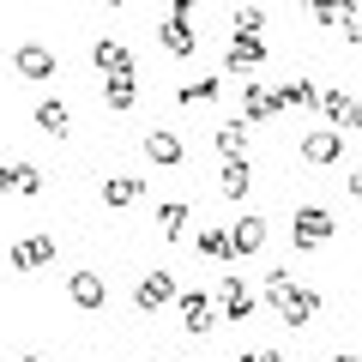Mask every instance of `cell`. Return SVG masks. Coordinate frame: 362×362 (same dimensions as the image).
Wrapping results in <instances>:
<instances>
[{
    "mask_svg": "<svg viewBox=\"0 0 362 362\" xmlns=\"http://www.w3.org/2000/svg\"><path fill=\"white\" fill-rule=\"evenodd\" d=\"M320 115L338 121V127H362V103L344 97V90H320Z\"/></svg>",
    "mask_w": 362,
    "mask_h": 362,
    "instance_id": "13",
    "label": "cell"
},
{
    "mask_svg": "<svg viewBox=\"0 0 362 362\" xmlns=\"http://www.w3.org/2000/svg\"><path fill=\"white\" fill-rule=\"evenodd\" d=\"M242 362H284V356H278V350H247Z\"/></svg>",
    "mask_w": 362,
    "mask_h": 362,
    "instance_id": "30",
    "label": "cell"
},
{
    "mask_svg": "<svg viewBox=\"0 0 362 362\" xmlns=\"http://www.w3.org/2000/svg\"><path fill=\"white\" fill-rule=\"evenodd\" d=\"M103 6H121V0H103Z\"/></svg>",
    "mask_w": 362,
    "mask_h": 362,
    "instance_id": "34",
    "label": "cell"
},
{
    "mask_svg": "<svg viewBox=\"0 0 362 362\" xmlns=\"http://www.w3.org/2000/svg\"><path fill=\"white\" fill-rule=\"evenodd\" d=\"M230 242H235V259L259 254V247H266V218H235L230 223Z\"/></svg>",
    "mask_w": 362,
    "mask_h": 362,
    "instance_id": "16",
    "label": "cell"
},
{
    "mask_svg": "<svg viewBox=\"0 0 362 362\" xmlns=\"http://www.w3.org/2000/svg\"><path fill=\"white\" fill-rule=\"evenodd\" d=\"M290 290H296V284H290V272H284V266H272V272H266V302L278 308V302H284Z\"/></svg>",
    "mask_w": 362,
    "mask_h": 362,
    "instance_id": "27",
    "label": "cell"
},
{
    "mask_svg": "<svg viewBox=\"0 0 362 362\" xmlns=\"http://www.w3.org/2000/svg\"><path fill=\"white\" fill-rule=\"evenodd\" d=\"M332 230H338V223L326 218L320 206H302L296 218H290V242H296V247H326V242H332Z\"/></svg>",
    "mask_w": 362,
    "mask_h": 362,
    "instance_id": "2",
    "label": "cell"
},
{
    "mask_svg": "<svg viewBox=\"0 0 362 362\" xmlns=\"http://www.w3.org/2000/svg\"><path fill=\"white\" fill-rule=\"evenodd\" d=\"M278 103L284 109H320V90H314V78H284V85H278Z\"/></svg>",
    "mask_w": 362,
    "mask_h": 362,
    "instance_id": "17",
    "label": "cell"
},
{
    "mask_svg": "<svg viewBox=\"0 0 362 362\" xmlns=\"http://www.w3.org/2000/svg\"><path fill=\"white\" fill-rule=\"evenodd\" d=\"M175 308H181V326L187 332H211V320H218V296H206V290H181Z\"/></svg>",
    "mask_w": 362,
    "mask_h": 362,
    "instance_id": "4",
    "label": "cell"
},
{
    "mask_svg": "<svg viewBox=\"0 0 362 362\" xmlns=\"http://www.w3.org/2000/svg\"><path fill=\"white\" fill-rule=\"evenodd\" d=\"M242 115H247V121H272V115H278V90L247 85V90H242Z\"/></svg>",
    "mask_w": 362,
    "mask_h": 362,
    "instance_id": "20",
    "label": "cell"
},
{
    "mask_svg": "<svg viewBox=\"0 0 362 362\" xmlns=\"http://www.w3.org/2000/svg\"><path fill=\"white\" fill-rule=\"evenodd\" d=\"M235 30H266V13H259V6H242V13H235Z\"/></svg>",
    "mask_w": 362,
    "mask_h": 362,
    "instance_id": "28",
    "label": "cell"
},
{
    "mask_svg": "<svg viewBox=\"0 0 362 362\" xmlns=\"http://www.w3.org/2000/svg\"><path fill=\"white\" fill-rule=\"evenodd\" d=\"M157 42H163V49H169V54H181V61H187V54H194V49H199V30H194V25H187V18H169V25H163V30H157Z\"/></svg>",
    "mask_w": 362,
    "mask_h": 362,
    "instance_id": "15",
    "label": "cell"
},
{
    "mask_svg": "<svg viewBox=\"0 0 362 362\" xmlns=\"http://www.w3.org/2000/svg\"><path fill=\"white\" fill-rule=\"evenodd\" d=\"M211 296H218V314H223V320H235V326H242L247 314H254V290H247L242 278H235V272H223Z\"/></svg>",
    "mask_w": 362,
    "mask_h": 362,
    "instance_id": "3",
    "label": "cell"
},
{
    "mask_svg": "<svg viewBox=\"0 0 362 362\" xmlns=\"http://www.w3.org/2000/svg\"><path fill=\"white\" fill-rule=\"evenodd\" d=\"M218 90H223V78H218V73H206V78H187V85H181V103H211Z\"/></svg>",
    "mask_w": 362,
    "mask_h": 362,
    "instance_id": "25",
    "label": "cell"
},
{
    "mask_svg": "<svg viewBox=\"0 0 362 362\" xmlns=\"http://www.w3.org/2000/svg\"><path fill=\"white\" fill-rule=\"evenodd\" d=\"M66 296H73L78 314H103L109 290H103V278H97V272H73V278H66Z\"/></svg>",
    "mask_w": 362,
    "mask_h": 362,
    "instance_id": "6",
    "label": "cell"
},
{
    "mask_svg": "<svg viewBox=\"0 0 362 362\" xmlns=\"http://www.w3.org/2000/svg\"><path fill=\"white\" fill-rule=\"evenodd\" d=\"M266 61V42L259 30H230V73H247V66Z\"/></svg>",
    "mask_w": 362,
    "mask_h": 362,
    "instance_id": "11",
    "label": "cell"
},
{
    "mask_svg": "<svg viewBox=\"0 0 362 362\" xmlns=\"http://www.w3.org/2000/svg\"><path fill=\"white\" fill-rule=\"evenodd\" d=\"M199 13V0H169V18H194Z\"/></svg>",
    "mask_w": 362,
    "mask_h": 362,
    "instance_id": "29",
    "label": "cell"
},
{
    "mask_svg": "<svg viewBox=\"0 0 362 362\" xmlns=\"http://www.w3.org/2000/svg\"><path fill=\"white\" fill-rule=\"evenodd\" d=\"M13 66H18V78H30V85H42V78H54V73H61L54 49H42V42H25V49L13 54Z\"/></svg>",
    "mask_w": 362,
    "mask_h": 362,
    "instance_id": "5",
    "label": "cell"
},
{
    "mask_svg": "<svg viewBox=\"0 0 362 362\" xmlns=\"http://www.w3.org/2000/svg\"><path fill=\"white\" fill-rule=\"evenodd\" d=\"M199 254H206V259H235L230 230H199Z\"/></svg>",
    "mask_w": 362,
    "mask_h": 362,
    "instance_id": "24",
    "label": "cell"
},
{
    "mask_svg": "<svg viewBox=\"0 0 362 362\" xmlns=\"http://www.w3.org/2000/svg\"><path fill=\"white\" fill-rule=\"evenodd\" d=\"M308 6H320V0H308Z\"/></svg>",
    "mask_w": 362,
    "mask_h": 362,
    "instance_id": "35",
    "label": "cell"
},
{
    "mask_svg": "<svg viewBox=\"0 0 362 362\" xmlns=\"http://www.w3.org/2000/svg\"><path fill=\"white\" fill-rule=\"evenodd\" d=\"M145 157H151L157 169H181L187 145H181V133H169V127H151V133H145Z\"/></svg>",
    "mask_w": 362,
    "mask_h": 362,
    "instance_id": "7",
    "label": "cell"
},
{
    "mask_svg": "<svg viewBox=\"0 0 362 362\" xmlns=\"http://www.w3.org/2000/svg\"><path fill=\"white\" fill-rule=\"evenodd\" d=\"M30 121H37L49 139H66V109L54 103V97H49V103H37V115H30Z\"/></svg>",
    "mask_w": 362,
    "mask_h": 362,
    "instance_id": "21",
    "label": "cell"
},
{
    "mask_svg": "<svg viewBox=\"0 0 362 362\" xmlns=\"http://www.w3.org/2000/svg\"><path fill=\"white\" fill-rule=\"evenodd\" d=\"M181 290H175V278H169V266H157V272H145L139 284H133V308L139 314H151V308H169Z\"/></svg>",
    "mask_w": 362,
    "mask_h": 362,
    "instance_id": "1",
    "label": "cell"
},
{
    "mask_svg": "<svg viewBox=\"0 0 362 362\" xmlns=\"http://www.w3.org/2000/svg\"><path fill=\"white\" fill-rule=\"evenodd\" d=\"M90 66L97 73H133V54H127V42H90Z\"/></svg>",
    "mask_w": 362,
    "mask_h": 362,
    "instance_id": "14",
    "label": "cell"
},
{
    "mask_svg": "<svg viewBox=\"0 0 362 362\" xmlns=\"http://www.w3.org/2000/svg\"><path fill=\"white\" fill-rule=\"evenodd\" d=\"M314 314H320V290H302L296 284L284 302H278V320H284V326H308Z\"/></svg>",
    "mask_w": 362,
    "mask_h": 362,
    "instance_id": "10",
    "label": "cell"
},
{
    "mask_svg": "<svg viewBox=\"0 0 362 362\" xmlns=\"http://www.w3.org/2000/svg\"><path fill=\"white\" fill-rule=\"evenodd\" d=\"M350 194H356V199H362V169H350Z\"/></svg>",
    "mask_w": 362,
    "mask_h": 362,
    "instance_id": "31",
    "label": "cell"
},
{
    "mask_svg": "<svg viewBox=\"0 0 362 362\" xmlns=\"http://www.w3.org/2000/svg\"><path fill=\"white\" fill-rule=\"evenodd\" d=\"M338 151H344V133H338V127H320V133L302 139V163H314V169L338 163Z\"/></svg>",
    "mask_w": 362,
    "mask_h": 362,
    "instance_id": "9",
    "label": "cell"
},
{
    "mask_svg": "<svg viewBox=\"0 0 362 362\" xmlns=\"http://www.w3.org/2000/svg\"><path fill=\"white\" fill-rule=\"evenodd\" d=\"M218 151L223 157H242L247 151V127H242V121H223V127H218Z\"/></svg>",
    "mask_w": 362,
    "mask_h": 362,
    "instance_id": "26",
    "label": "cell"
},
{
    "mask_svg": "<svg viewBox=\"0 0 362 362\" xmlns=\"http://www.w3.org/2000/svg\"><path fill=\"white\" fill-rule=\"evenodd\" d=\"M25 362H49V356H25Z\"/></svg>",
    "mask_w": 362,
    "mask_h": 362,
    "instance_id": "32",
    "label": "cell"
},
{
    "mask_svg": "<svg viewBox=\"0 0 362 362\" xmlns=\"http://www.w3.org/2000/svg\"><path fill=\"white\" fill-rule=\"evenodd\" d=\"M109 85H103V97H109V109H115V115H127L133 109V97H139V78L133 73H103Z\"/></svg>",
    "mask_w": 362,
    "mask_h": 362,
    "instance_id": "18",
    "label": "cell"
},
{
    "mask_svg": "<svg viewBox=\"0 0 362 362\" xmlns=\"http://www.w3.org/2000/svg\"><path fill=\"white\" fill-rule=\"evenodd\" d=\"M139 194H145V175H109V181H103V206H115V211L133 206Z\"/></svg>",
    "mask_w": 362,
    "mask_h": 362,
    "instance_id": "19",
    "label": "cell"
},
{
    "mask_svg": "<svg viewBox=\"0 0 362 362\" xmlns=\"http://www.w3.org/2000/svg\"><path fill=\"white\" fill-rule=\"evenodd\" d=\"M0 194H18V199L42 194V169H30V163H0Z\"/></svg>",
    "mask_w": 362,
    "mask_h": 362,
    "instance_id": "12",
    "label": "cell"
},
{
    "mask_svg": "<svg viewBox=\"0 0 362 362\" xmlns=\"http://www.w3.org/2000/svg\"><path fill=\"white\" fill-rule=\"evenodd\" d=\"M338 362H362V356H338Z\"/></svg>",
    "mask_w": 362,
    "mask_h": 362,
    "instance_id": "33",
    "label": "cell"
},
{
    "mask_svg": "<svg viewBox=\"0 0 362 362\" xmlns=\"http://www.w3.org/2000/svg\"><path fill=\"white\" fill-rule=\"evenodd\" d=\"M247 181H254V175H247V163H242V157H230L218 187H223V199H242V194H247Z\"/></svg>",
    "mask_w": 362,
    "mask_h": 362,
    "instance_id": "23",
    "label": "cell"
},
{
    "mask_svg": "<svg viewBox=\"0 0 362 362\" xmlns=\"http://www.w3.org/2000/svg\"><path fill=\"white\" fill-rule=\"evenodd\" d=\"M6 259H13V272H37V266H49V259H54V235H18Z\"/></svg>",
    "mask_w": 362,
    "mask_h": 362,
    "instance_id": "8",
    "label": "cell"
},
{
    "mask_svg": "<svg viewBox=\"0 0 362 362\" xmlns=\"http://www.w3.org/2000/svg\"><path fill=\"white\" fill-rule=\"evenodd\" d=\"M157 230H163L169 242H181V235H187V206H181V199H169V206L157 211Z\"/></svg>",
    "mask_w": 362,
    "mask_h": 362,
    "instance_id": "22",
    "label": "cell"
}]
</instances>
